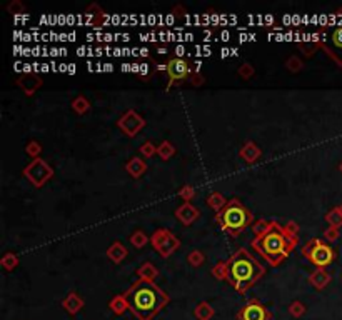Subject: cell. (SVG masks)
Returning <instances> with one entry per match:
<instances>
[{"label":"cell","instance_id":"cell-4","mask_svg":"<svg viewBox=\"0 0 342 320\" xmlns=\"http://www.w3.org/2000/svg\"><path fill=\"white\" fill-rule=\"evenodd\" d=\"M217 222L220 223V227L224 228L225 232L237 235L250 225L252 214L241 203V200L231 198V200L219 210Z\"/></svg>","mask_w":342,"mask_h":320},{"label":"cell","instance_id":"cell-14","mask_svg":"<svg viewBox=\"0 0 342 320\" xmlns=\"http://www.w3.org/2000/svg\"><path fill=\"white\" fill-rule=\"evenodd\" d=\"M310 280H312V283H314V285H317V287H324V285H326V283H327V280H329V275L321 269V270H317L316 274L310 277Z\"/></svg>","mask_w":342,"mask_h":320},{"label":"cell","instance_id":"cell-23","mask_svg":"<svg viewBox=\"0 0 342 320\" xmlns=\"http://www.w3.org/2000/svg\"><path fill=\"white\" fill-rule=\"evenodd\" d=\"M182 195H185V197L189 195V197H190V195H192V190H190V189H185V190L182 192Z\"/></svg>","mask_w":342,"mask_h":320},{"label":"cell","instance_id":"cell-12","mask_svg":"<svg viewBox=\"0 0 342 320\" xmlns=\"http://www.w3.org/2000/svg\"><path fill=\"white\" fill-rule=\"evenodd\" d=\"M241 155H242L247 162H252V160H255L257 157L261 155V152H259V149H257V147L254 146V143H250V142H249L247 146H245V149L241 152Z\"/></svg>","mask_w":342,"mask_h":320},{"label":"cell","instance_id":"cell-10","mask_svg":"<svg viewBox=\"0 0 342 320\" xmlns=\"http://www.w3.org/2000/svg\"><path fill=\"white\" fill-rule=\"evenodd\" d=\"M177 217L184 223H190V222H194L197 219V210L192 207L190 203H184L182 207L177 210Z\"/></svg>","mask_w":342,"mask_h":320},{"label":"cell","instance_id":"cell-24","mask_svg":"<svg viewBox=\"0 0 342 320\" xmlns=\"http://www.w3.org/2000/svg\"><path fill=\"white\" fill-rule=\"evenodd\" d=\"M339 210H340V214H342V205H340V207H339Z\"/></svg>","mask_w":342,"mask_h":320},{"label":"cell","instance_id":"cell-5","mask_svg":"<svg viewBox=\"0 0 342 320\" xmlns=\"http://www.w3.org/2000/svg\"><path fill=\"white\" fill-rule=\"evenodd\" d=\"M304 257H307L309 260L317 265V267H326L334 260V252L327 244H324L319 239H312L310 242L302 249Z\"/></svg>","mask_w":342,"mask_h":320},{"label":"cell","instance_id":"cell-3","mask_svg":"<svg viewBox=\"0 0 342 320\" xmlns=\"http://www.w3.org/2000/svg\"><path fill=\"white\" fill-rule=\"evenodd\" d=\"M225 279L229 280L239 292H245L262 277L264 267L250 255L247 250H237L225 262Z\"/></svg>","mask_w":342,"mask_h":320},{"label":"cell","instance_id":"cell-21","mask_svg":"<svg viewBox=\"0 0 342 320\" xmlns=\"http://www.w3.org/2000/svg\"><path fill=\"white\" fill-rule=\"evenodd\" d=\"M151 147H152L151 143H146V146L142 147V152H144V154H152V149H151Z\"/></svg>","mask_w":342,"mask_h":320},{"label":"cell","instance_id":"cell-20","mask_svg":"<svg viewBox=\"0 0 342 320\" xmlns=\"http://www.w3.org/2000/svg\"><path fill=\"white\" fill-rule=\"evenodd\" d=\"M74 107H75V110H77V112H86V110H87V102L83 100V99H77V100H75V104H74Z\"/></svg>","mask_w":342,"mask_h":320},{"label":"cell","instance_id":"cell-1","mask_svg":"<svg viewBox=\"0 0 342 320\" xmlns=\"http://www.w3.org/2000/svg\"><path fill=\"white\" fill-rule=\"evenodd\" d=\"M296 230L297 225L292 222L287 227H282L275 220L272 222L262 220L255 227L257 237L252 240V247L271 265H277L297 245Z\"/></svg>","mask_w":342,"mask_h":320},{"label":"cell","instance_id":"cell-17","mask_svg":"<svg viewBox=\"0 0 342 320\" xmlns=\"http://www.w3.org/2000/svg\"><path fill=\"white\" fill-rule=\"evenodd\" d=\"M332 44L337 50H342V27L335 28L332 34Z\"/></svg>","mask_w":342,"mask_h":320},{"label":"cell","instance_id":"cell-16","mask_svg":"<svg viewBox=\"0 0 342 320\" xmlns=\"http://www.w3.org/2000/svg\"><path fill=\"white\" fill-rule=\"evenodd\" d=\"M227 202L222 198V195L220 194H212V195H209V205L211 207H215V209H220V207H224Z\"/></svg>","mask_w":342,"mask_h":320},{"label":"cell","instance_id":"cell-2","mask_svg":"<svg viewBox=\"0 0 342 320\" xmlns=\"http://www.w3.org/2000/svg\"><path fill=\"white\" fill-rule=\"evenodd\" d=\"M124 300L139 320H151L167 304V295L151 280L142 279L129 288Z\"/></svg>","mask_w":342,"mask_h":320},{"label":"cell","instance_id":"cell-19","mask_svg":"<svg viewBox=\"0 0 342 320\" xmlns=\"http://www.w3.org/2000/svg\"><path fill=\"white\" fill-rule=\"evenodd\" d=\"M174 152V149L169 146V142H164V146H162V149H159V154H162V157L164 159H169V155Z\"/></svg>","mask_w":342,"mask_h":320},{"label":"cell","instance_id":"cell-18","mask_svg":"<svg viewBox=\"0 0 342 320\" xmlns=\"http://www.w3.org/2000/svg\"><path fill=\"white\" fill-rule=\"evenodd\" d=\"M130 242H132V244H134L135 247H142L144 244H146V242H147V239H146V237H144V234H140V232H137V234H134V235H132V237H130Z\"/></svg>","mask_w":342,"mask_h":320},{"label":"cell","instance_id":"cell-11","mask_svg":"<svg viewBox=\"0 0 342 320\" xmlns=\"http://www.w3.org/2000/svg\"><path fill=\"white\" fill-rule=\"evenodd\" d=\"M127 170L134 175V177H139V175H142V172L146 170V165H144V162L140 159H132L127 164Z\"/></svg>","mask_w":342,"mask_h":320},{"label":"cell","instance_id":"cell-15","mask_svg":"<svg viewBox=\"0 0 342 320\" xmlns=\"http://www.w3.org/2000/svg\"><path fill=\"white\" fill-rule=\"evenodd\" d=\"M327 220H329V223L335 228V227H339V223L342 222V214H340V210L339 209H335V210H332V212H329V215H327Z\"/></svg>","mask_w":342,"mask_h":320},{"label":"cell","instance_id":"cell-7","mask_svg":"<svg viewBox=\"0 0 342 320\" xmlns=\"http://www.w3.org/2000/svg\"><path fill=\"white\" fill-rule=\"evenodd\" d=\"M239 318L241 320H267L269 313L262 304H259L257 300H250L249 304H245L244 309L239 312Z\"/></svg>","mask_w":342,"mask_h":320},{"label":"cell","instance_id":"cell-6","mask_svg":"<svg viewBox=\"0 0 342 320\" xmlns=\"http://www.w3.org/2000/svg\"><path fill=\"white\" fill-rule=\"evenodd\" d=\"M152 244H154L155 249L162 253V257H169L170 253L179 247V240L174 237V235H170L167 230H159V232L154 234Z\"/></svg>","mask_w":342,"mask_h":320},{"label":"cell","instance_id":"cell-22","mask_svg":"<svg viewBox=\"0 0 342 320\" xmlns=\"http://www.w3.org/2000/svg\"><path fill=\"white\" fill-rule=\"evenodd\" d=\"M289 65H299V62L296 59H291V62H289ZM291 70H297V67H292Z\"/></svg>","mask_w":342,"mask_h":320},{"label":"cell","instance_id":"cell-13","mask_svg":"<svg viewBox=\"0 0 342 320\" xmlns=\"http://www.w3.org/2000/svg\"><path fill=\"white\" fill-rule=\"evenodd\" d=\"M125 253H127V252H125V249H124V247H122L121 244H113V245H112V249L109 250L110 258H113V260H116V262H121L122 258L125 257Z\"/></svg>","mask_w":342,"mask_h":320},{"label":"cell","instance_id":"cell-9","mask_svg":"<svg viewBox=\"0 0 342 320\" xmlns=\"http://www.w3.org/2000/svg\"><path fill=\"white\" fill-rule=\"evenodd\" d=\"M119 127H122V129L127 132V135H134L135 132L142 127V119L137 115V113L129 112L127 115L119 122Z\"/></svg>","mask_w":342,"mask_h":320},{"label":"cell","instance_id":"cell-8","mask_svg":"<svg viewBox=\"0 0 342 320\" xmlns=\"http://www.w3.org/2000/svg\"><path fill=\"white\" fill-rule=\"evenodd\" d=\"M167 72H169V75H170V78H172V82L170 83H174V82H181L182 78L187 75V72H189V65H187V62L185 60H182V59H172L170 62H169V65H167Z\"/></svg>","mask_w":342,"mask_h":320}]
</instances>
